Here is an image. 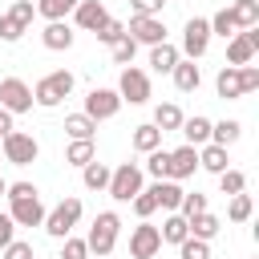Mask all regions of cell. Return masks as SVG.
I'll list each match as a JSON object with an SVG mask.
<instances>
[{
	"instance_id": "cell-1",
	"label": "cell",
	"mask_w": 259,
	"mask_h": 259,
	"mask_svg": "<svg viewBox=\"0 0 259 259\" xmlns=\"http://www.w3.org/2000/svg\"><path fill=\"white\" fill-rule=\"evenodd\" d=\"M69 93H73V73H69V69H57V73H49V77L36 81L32 101H36L40 109H53V105H61Z\"/></svg>"
},
{
	"instance_id": "cell-2",
	"label": "cell",
	"mask_w": 259,
	"mask_h": 259,
	"mask_svg": "<svg viewBox=\"0 0 259 259\" xmlns=\"http://www.w3.org/2000/svg\"><path fill=\"white\" fill-rule=\"evenodd\" d=\"M117 231H121V219H117L113 210H101V214L93 219V227H89V239H85L89 255H109L113 243H117Z\"/></svg>"
},
{
	"instance_id": "cell-3",
	"label": "cell",
	"mask_w": 259,
	"mask_h": 259,
	"mask_svg": "<svg viewBox=\"0 0 259 259\" xmlns=\"http://www.w3.org/2000/svg\"><path fill=\"white\" fill-rule=\"evenodd\" d=\"M0 154H4V162H12V166H28V162H36L40 146H36V138H32V134L8 130V134L0 138Z\"/></svg>"
},
{
	"instance_id": "cell-4",
	"label": "cell",
	"mask_w": 259,
	"mask_h": 259,
	"mask_svg": "<svg viewBox=\"0 0 259 259\" xmlns=\"http://www.w3.org/2000/svg\"><path fill=\"white\" fill-rule=\"evenodd\" d=\"M142 178H146V174H142L138 162H121L117 170H109V186H105V190H109V198L130 202V198L142 190Z\"/></svg>"
},
{
	"instance_id": "cell-5",
	"label": "cell",
	"mask_w": 259,
	"mask_h": 259,
	"mask_svg": "<svg viewBox=\"0 0 259 259\" xmlns=\"http://www.w3.org/2000/svg\"><path fill=\"white\" fill-rule=\"evenodd\" d=\"M77 219H81V198H65V202H57L49 214H45V231L53 235V239H65L73 227H77Z\"/></svg>"
},
{
	"instance_id": "cell-6",
	"label": "cell",
	"mask_w": 259,
	"mask_h": 259,
	"mask_svg": "<svg viewBox=\"0 0 259 259\" xmlns=\"http://www.w3.org/2000/svg\"><path fill=\"white\" fill-rule=\"evenodd\" d=\"M32 16H36V4H32V0H16V4L0 16V40H20V36L28 32V24H32Z\"/></svg>"
},
{
	"instance_id": "cell-7",
	"label": "cell",
	"mask_w": 259,
	"mask_h": 259,
	"mask_svg": "<svg viewBox=\"0 0 259 259\" xmlns=\"http://www.w3.org/2000/svg\"><path fill=\"white\" fill-rule=\"evenodd\" d=\"M255 53H259V24L239 28L235 36H227V61L231 65H251Z\"/></svg>"
},
{
	"instance_id": "cell-8",
	"label": "cell",
	"mask_w": 259,
	"mask_h": 259,
	"mask_svg": "<svg viewBox=\"0 0 259 259\" xmlns=\"http://www.w3.org/2000/svg\"><path fill=\"white\" fill-rule=\"evenodd\" d=\"M117 97L130 101V105H146V101H150V77H146L142 69L125 65V69H121V81H117Z\"/></svg>"
},
{
	"instance_id": "cell-9",
	"label": "cell",
	"mask_w": 259,
	"mask_h": 259,
	"mask_svg": "<svg viewBox=\"0 0 259 259\" xmlns=\"http://www.w3.org/2000/svg\"><path fill=\"white\" fill-rule=\"evenodd\" d=\"M0 109H8L12 117H16V113H28V109H32V89H28L20 77H4V81H0Z\"/></svg>"
},
{
	"instance_id": "cell-10",
	"label": "cell",
	"mask_w": 259,
	"mask_h": 259,
	"mask_svg": "<svg viewBox=\"0 0 259 259\" xmlns=\"http://www.w3.org/2000/svg\"><path fill=\"white\" fill-rule=\"evenodd\" d=\"M206 49H210V24L202 16H190L182 28V53L190 61H198V57H206Z\"/></svg>"
},
{
	"instance_id": "cell-11",
	"label": "cell",
	"mask_w": 259,
	"mask_h": 259,
	"mask_svg": "<svg viewBox=\"0 0 259 259\" xmlns=\"http://www.w3.org/2000/svg\"><path fill=\"white\" fill-rule=\"evenodd\" d=\"M162 251V235H158V227H150L146 219L130 231V255L134 259H154Z\"/></svg>"
},
{
	"instance_id": "cell-12",
	"label": "cell",
	"mask_w": 259,
	"mask_h": 259,
	"mask_svg": "<svg viewBox=\"0 0 259 259\" xmlns=\"http://www.w3.org/2000/svg\"><path fill=\"white\" fill-rule=\"evenodd\" d=\"M117 109H121L117 89H89V97H85V113H89L93 121H109V117H117Z\"/></svg>"
},
{
	"instance_id": "cell-13",
	"label": "cell",
	"mask_w": 259,
	"mask_h": 259,
	"mask_svg": "<svg viewBox=\"0 0 259 259\" xmlns=\"http://www.w3.org/2000/svg\"><path fill=\"white\" fill-rule=\"evenodd\" d=\"M125 36H134L138 45H162L166 40V24L158 16H134L130 28H125Z\"/></svg>"
},
{
	"instance_id": "cell-14",
	"label": "cell",
	"mask_w": 259,
	"mask_h": 259,
	"mask_svg": "<svg viewBox=\"0 0 259 259\" xmlns=\"http://www.w3.org/2000/svg\"><path fill=\"white\" fill-rule=\"evenodd\" d=\"M8 214H12V223H16V227H40L49 210H45V206H40V198L32 194V198H12V210H8Z\"/></svg>"
},
{
	"instance_id": "cell-15",
	"label": "cell",
	"mask_w": 259,
	"mask_h": 259,
	"mask_svg": "<svg viewBox=\"0 0 259 259\" xmlns=\"http://www.w3.org/2000/svg\"><path fill=\"white\" fill-rule=\"evenodd\" d=\"M194 170H198V146H178V150H170V178H174V182L190 178Z\"/></svg>"
},
{
	"instance_id": "cell-16",
	"label": "cell",
	"mask_w": 259,
	"mask_h": 259,
	"mask_svg": "<svg viewBox=\"0 0 259 259\" xmlns=\"http://www.w3.org/2000/svg\"><path fill=\"white\" fill-rule=\"evenodd\" d=\"M105 16H109V12H105V4H101V0H77V8H73V24H77V28H85V32H93Z\"/></svg>"
},
{
	"instance_id": "cell-17",
	"label": "cell",
	"mask_w": 259,
	"mask_h": 259,
	"mask_svg": "<svg viewBox=\"0 0 259 259\" xmlns=\"http://www.w3.org/2000/svg\"><path fill=\"white\" fill-rule=\"evenodd\" d=\"M40 40H45V49L65 53V49H73V28H69L65 20H49V24H45V32H40Z\"/></svg>"
},
{
	"instance_id": "cell-18",
	"label": "cell",
	"mask_w": 259,
	"mask_h": 259,
	"mask_svg": "<svg viewBox=\"0 0 259 259\" xmlns=\"http://www.w3.org/2000/svg\"><path fill=\"white\" fill-rule=\"evenodd\" d=\"M214 89H219V97H223V101H231V97H243V93H247V89H243V69H239V65H227V69L219 73Z\"/></svg>"
},
{
	"instance_id": "cell-19",
	"label": "cell",
	"mask_w": 259,
	"mask_h": 259,
	"mask_svg": "<svg viewBox=\"0 0 259 259\" xmlns=\"http://www.w3.org/2000/svg\"><path fill=\"white\" fill-rule=\"evenodd\" d=\"M150 194L158 198V206H162V210H178V202H182V194H186V190H182L174 178H158V182L150 186Z\"/></svg>"
},
{
	"instance_id": "cell-20",
	"label": "cell",
	"mask_w": 259,
	"mask_h": 259,
	"mask_svg": "<svg viewBox=\"0 0 259 259\" xmlns=\"http://www.w3.org/2000/svg\"><path fill=\"white\" fill-rule=\"evenodd\" d=\"M170 77H174V85H178L182 93H194V89H198V81H202L198 65H194V61H182V57H178V65L170 69Z\"/></svg>"
},
{
	"instance_id": "cell-21",
	"label": "cell",
	"mask_w": 259,
	"mask_h": 259,
	"mask_svg": "<svg viewBox=\"0 0 259 259\" xmlns=\"http://www.w3.org/2000/svg\"><path fill=\"white\" fill-rule=\"evenodd\" d=\"M178 130L186 134V146H202V142H210V117H202V113L182 117V125H178Z\"/></svg>"
},
{
	"instance_id": "cell-22",
	"label": "cell",
	"mask_w": 259,
	"mask_h": 259,
	"mask_svg": "<svg viewBox=\"0 0 259 259\" xmlns=\"http://www.w3.org/2000/svg\"><path fill=\"white\" fill-rule=\"evenodd\" d=\"M198 166L210 170V174H223V170H227V146L202 142V146H198Z\"/></svg>"
},
{
	"instance_id": "cell-23",
	"label": "cell",
	"mask_w": 259,
	"mask_h": 259,
	"mask_svg": "<svg viewBox=\"0 0 259 259\" xmlns=\"http://www.w3.org/2000/svg\"><path fill=\"white\" fill-rule=\"evenodd\" d=\"M178 57H182V53H178L174 45H166V40H162V45H150V65H154V73H170V69L178 65Z\"/></svg>"
},
{
	"instance_id": "cell-24",
	"label": "cell",
	"mask_w": 259,
	"mask_h": 259,
	"mask_svg": "<svg viewBox=\"0 0 259 259\" xmlns=\"http://www.w3.org/2000/svg\"><path fill=\"white\" fill-rule=\"evenodd\" d=\"M158 235H162V243H174V247H178V243H182V239H186V235H190V223H186V219H182V214H178V210H170V214H166V223H162V231H158Z\"/></svg>"
},
{
	"instance_id": "cell-25",
	"label": "cell",
	"mask_w": 259,
	"mask_h": 259,
	"mask_svg": "<svg viewBox=\"0 0 259 259\" xmlns=\"http://www.w3.org/2000/svg\"><path fill=\"white\" fill-rule=\"evenodd\" d=\"M186 223H190V235H194V239H206V243L223 231V223H219L210 210H202V214H194V219H186Z\"/></svg>"
},
{
	"instance_id": "cell-26",
	"label": "cell",
	"mask_w": 259,
	"mask_h": 259,
	"mask_svg": "<svg viewBox=\"0 0 259 259\" xmlns=\"http://www.w3.org/2000/svg\"><path fill=\"white\" fill-rule=\"evenodd\" d=\"M154 125H158L162 134H170V130H178V125H182V109H178L174 101H162V105L154 109Z\"/></svg>"
},
{
	"instance_id": "cell-27",
	"label": "cell",
	"mask_w": 259,
	"mask_h": 259,
	"mask_svg": "<svg viewBox=\"0 0 259 259\" xmlns=\"http://www.w3.org/2000/svg\"><path fill=\"white\" fill-rule=\"evenodd\" d=\"M81 178H85V186H89V190H105V186H109V166L93 158V162H85V166H81Z\"/></svg>"
},
{
	"instance_id": "cell-28",
	"label": "cell",
	"mask_w": 259,
	"mask_h": 259,
	"mask_svg": "<svg viewBox=\"0 0 259 259\" xmlns=\"http://www.w3.org/2000/svg\"><path fill=\"white\" fill-rule=\"evenodd\" d=\"M65 134H69V138H93V134H97V121H93L89 113H69V117H65Z\"/></svg>"
},
{
	"instance_id": "cell-29",
	"label": "cell",
	"mask_w": 259,
	"mask_h": 259,
	"mask_svg": "<svg viewBox=\"0 0 259 259\" xmlns=\"http://www.w3.org/2000/svg\"><path fill=\"white\" fill-rule=\"evenodd\" d=\"M162 146V130L150 121V125H138L134 130V150H142V154H150V150H158Z\"/></svg>"
},
{
	"instance_id": "cell-30",
	"label": "cell",
	"mask_w": 259,
	"mask_h": 259,
	"mask_svg": "<svg viewBox=\"0 0 259 259\" xmlns=\"http://www.w3.org/2000/svg\"><path fill=\"white\" fill-rule=\"evenodd\" d=\"M65 162H69V166H85V162H93V138H73L69 150H65Z\"/></svg>"
},
{
	"instance_id": "cell-31",
	"label": "cell",
	"mask_w": 259,
	"mask_h": 259,
	"mask_svg": "<svg viewBox=\"0 0 259 259\" xmlns=\"http://www.w3.org/2000/svg\"><path fill=\"white\" fill-rule=\"evenodd\" d=\"M142 174H150L154 182H158V178H170V150H162V146H158V150H150V158H146V170H142Z\"/></svg>"
},
{
	"instance_id": "cell-32",
	"label": "cell",
	"mask_w": 259,
	"mask_h": 259,
	"mask_svg": "<svg viewBox=\"0 0 259 259\" xmlns=\"http://www.w3.org/2000/svg\"><path fill=\"white\" fill-rule=\"evenodd\" d=\"M231 16H235L239 28L259 24V0H235V4H231Z\"/></svg>"
},
{
	"instance_id": "cell-33",
	"label": "cell",
	"mask_w": 259,
	"mask_h": 259,
	"mask_svg": "<svg viewBox=\"0 0 259 259\" xmlns=\"http://www.w3.org/2000/svg\"><path fill=\"white\" fill-rule=\"evenodd\" d=\"M73 8H77V0H36V16H45V20H65Z\"/></svg>"
},
{
	"instance_id": "cell-34",
	"label": "cell",
	"mask_w": 259,
	"mask_h": 259,
	"mask_svg": "<svg viewBox=\"0 0 259 259\" xmlns=\"http://www.w3.org/2000/svg\"><path fill=\"white\" fill-rule=\"evenodd\" d=\"M206 24H210V36H223V40L239 32V24H235V16H231V8H219V12H214V16L206 20Z\"/></svg>"
},
{
	"instance_id": "cell-35",
	"label": "cell",
	"mask_w": 259,
	"mask_h": 259,
	"mask_svg": "<svg viewBox=\"0 0 259 259\" xmlns=\"http://www.w3.org/2000/svg\"><path fill=\"white\" fill-rule=\"evenodd\" d=\"M239 134H243V125H239V121H219V125L210 121V142H214V146H235V142H239Z\"/></svg>"
},
{
	"instance_id": "cell-36",
	"label": "cell",
	"mask_w": 259,
	"mask_h": 259,
	"mask_svg": "<svg viewBox=\"0 0 259 259\" xmlns=\"http://www.w3.org/2000/svg\"><path fill=\"white\" fill-rule=\"evenodd\" d=\"M93 36H97L101 45H117V40L125 36V24H121V20H113V16H105V20L93 28Z\"/></svg>"
},
{
	"instance_id": "cell-37",
	"label": "cell",
	"mask_w": 259,
	"mask_h": 259,
	"mask_svg": "<svg viewBox=\"0 0 259 259\" xmlns=\"http://www.w3.org/2000/svg\"><path fill=\"white\" fill-rule=\"evenodd\" d=\"M251 210H255V202H251V194H231V206H227V219L231 223H247L251 219Z\"/></svg>"
},
{
	"instance_id": "cell-38",
	"label": "cell",
	"mask_w": 259,
	"mask_h": 259,
	"mask_svg": "<svg viewBox=\"0 0 259 259\" xmlns=\"http://www.w3.org/2000/svg\"><path fill=\"white\" fill-rule=\"evenodd\" d=\"M178 255H182V259H210V243H206V239L186 235V239L178 243Z\"/></svg>"
},
{
	"instance_id": "cell-39",
	"label": "cell",
	"mask_w": 259,
	"mask_h": 259,
	"mask_svg": "<svg viewBox=\"0 0 259 259\" xmlns=\"http://www.w3.org/2000/svg\"><path fill=\"white\" fill-rule=\"evenodd\" d=\"M219 186H223V194H239V190L247 186V174H243V170H231V166H227V170L219 174Z\"/></svg>"
},
{
	"instance_id": "cell-40",
	"label": "cell",
	"mask_w": 259,
	"mask_h": 259,
	"mask_svg": "<svg viewBox=\"0 0 259 259\" xmlns=\"http://www.w3.org/2000/svg\"><path fill=\"white\" fill-rule=\"evenodd\" d=\"M202 210H206V194H198V190H194V194H182V202H178V214H182V219H194V214H202Z\"/></svg>"
},
{
	"instance_id": "cell-41",
	"label": "cell",
	"mask_w": 259,
	"mask_h": 259,
	"mask_svg": "<svg viewBox=\"0 0 259 259\" xmlns=\"http://www.w3.org/2000/svg\"><path fill=\"white\" fill-rule=\"evenodd\" d=\"M109 49H113V65H130L134 53H138V40H134V36H121V40L109 45Z\"/></svg>"
},
{
	"instance_id": "cell-42",
	"label": "cell",
	"mask_w": 259,
	"mask_h": 259,
	"mask_svg": "<svg viewBox=\"0 0 259 259\" xmlns=\"http://www.w3.org/2000/svg\"><path fill=\"white\" fill-rule=\"evenodd\" d=\"M130 202H134V214H138V219H150V214L158 210V198H154L150 190H138V194H134Z\"/></svg>"
},
{
	"instance_id": "cell-43",
	"label": "cell",
	"mask_w": 259,
	"mask_h": 259,
	"mask_svg": "<svg viewBox=\"0 0 259 259\" xmlns=\"http://www.w3.org/2000/svg\"><path fill=\"white\" fill-rule=\"evenodd\" d=\"M61 259H89V247H85V239H73V235H65Z\"/></svg>"
},
{
	"instance_id": "cell-44",
	"label": "cell",
	"mask_w": 259,
	"mask_h": 259,
	"mask_svg": "<svg viewBox=\"0 0 259 259\" xmlns=\"http://www.w3.org/2000/svg\"><path fill=\"white\" fill-rule=\"evenodd\" d=\"M4 259H32V243H24V239H12V243L4 247Z\"/></svg>"
},
{
	"instance_id": "cell-45",
	"label": "cell",
	"mask_w": 259,
	"mask_h": 259,
	"mask_svg": "<svg viewBox=\"0 0 259 259\" xmlns=\"http://www.w3.org/2000/svg\"><path fill=\"white\" fill-rule=\"evenodd\" d=\"M134 4V16H158L166 0H130Z\"/></svg>"
},
{
	"instance_id": "cell-46",
	"label": "cell",
	"mask_w": 259,
	"mask_h": 259,
	"mask_svg": "<svg viewBox=\"0 0 259 259\" xmlns=\"http://www.w3.org/2000/svg\"><path fill=\"white\" fill-rule=\"evenodd\" d=\"M4 194H8V202H12V198H32V194H36V186H32V182H8V190H4Z\"/></svg>"
},
{
	"instance_id": "cell-47",
	"label": "cell",
	"mask_w": 259,
	"mask_h": 259,
	"mask_svg": "<svg viewBox=\"0 0 259 259\" xmlns=\"http://www.w3.org/2000/svg\"><path fill=\"white\" fill-rule=\"evenodd\" d=\"M12 239H16V223H12V214H0V251H4Z\"/></svg>"
},
{
	"instance_id": "cell-48",
	"label": "cell",
	"mask_w": 259,
	"mask_h": 259,
	"mask_svg": "<svg viewBox=\"0 0 259 259\" xmlns=\"http://www.w3.org/2000/svg\"><path fill=\"white\" fill-rule=\"evenodd\" d=\"M239 69H243V89L255 93V89H259V69H255V65H239Z\"/></svg>"
},
{
	"instance_id": "cell-49",
	"label": "cell",
	"mask_w": 259,
	"mask_h": 259,
	"mask_svg": "<svg viewBox=\"0 0 259 259\" xmlns=\"http://www.w3.org/2000/svg\"><path fill=\"white\" fill-rule=\"evenodd\" d=\"M8 130H12V113H8V109H0V138H4Z\"/></svg>"
},
{
	"instance_id": "cell-50",
	"label": "cell",
	"mask_w": 259,
	"mask_h": 259,
	"mask_svg": "<svg viewBox=\"0 0 259 259\" xmlns=\"http://www.w3.org/2000/svg\"><path fill=\"white\" fill-rule=\"evenodd\" d=\"M4 190H8V182H4V178H0V194H4Z\"/></svg>"
},
{
	"instance_id": "cell-51",
	"label": "cell",
	"mask_w": 259,
	"mask_h": 259,
	"mask_svg": "<svg viewBox=\"0 0 259 259\" xmlns=\"http://www.w3.org/2000/svg\"><path fill=\"white\" fill-rule=\"evenodd\" d=\"M93 259H105V255H93Z\"/></svg>"
}]
</instances>
